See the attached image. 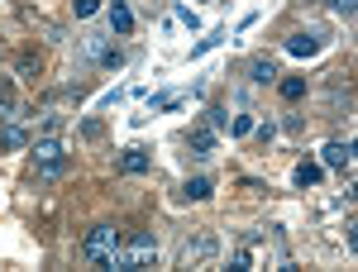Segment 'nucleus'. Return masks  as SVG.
<instances>
[{
	"mask_svg": "<svg viewBox=\"0 0 358 272\" xmlns=\"http://www.w3.org/2000/svg\"><path fill=\"white\" fill-rule=\"evenodd\" d=\"M210 249H215V239H210V234H201L196 244H186V258H205Z\"/></svg>",
	"mask_w": 358,
	"mask_h": 272,
	"instance_id": "nucleus-14",
	"label": "nucleus"
},
{
	"mask_svg": "<svg viewBox=\"0 0 358 272\" xmlns=\"http://www.w3.org/2000/svg\"><path fill=\"white\" fill-rule=\"evenodd\" d=\"M230 134H234V139L254 134V120H249V115H234V120H230Z\"/></svg>",
	"mask_w": 358,
	"mask_h": 272,
	"instance_id": "nucleus-16",
	"label": "nucleus"
},
{
	"mask_svg": "<svg viewBox=\"0 0 358 272\" xmlns=\"http://www.w3.org/2000/svg\"><path fill=\"white\" fill-rule=\"evenodd\" d=\"M330 5H335L339 14H354V10H358V0H330Z\"/></svg>",
	"mask_w": 358,
	"mask_h": 272,
	"instance_id": "nucleus-23",
	"label": "nucleus"
},
{
	"mask_svg": "<svg viewBox=\"0 0 358 272\" xmlns=\"http://www.w3.org/2000/svg\"><path fill=\"white\" fill-rule=\"evenodd\" d=\"M82 48H87L91 63H105V67H120V63H124V53L110 43V34H87V38H82Z\"/></svg>",
	"mask_w": 358,
	"mask_h": 272,
	"instance_id": "nucleus-4",
	"label": "nucleus"
},
{
	"mask_svg": "<svg viewBox=\"0 0 358 272\" xmlns=\"http://www.w3.org/2000/svg\"><path fill=\"white\" fill-rule=\"evenodd\" d=\"M220 38H225V34H220V29H215V34H210V38H201V43H196V48H191V58H201V53H210V48H215V43H220Z\"/></svg>",
	"mask_w": 358,
	"mask_h": 272,
	"instance_id": "nucleus-19",
	"label": "nucleus"
},
{
	"mask_svg": "<svg viewBox=\"0 0 358 272\" xmlns=\"http://www.w3.org/2000/svg\"><path fill=\"white\" fill-rule=\"evenodd\" d=\"M191 148L205 158V153H215V129H191Z\"/></svg>",
	"mask_w": 358,
	"mask_h": 272,
	"instance_id": "nucleus-12",
	"label": "nucleus"
},
{
	"mask_svg": "<svg viewBox=\"0 0 358 272\" xmlns=\"http://www.w3.org/2000/svg\"><path fill=\"white\" fill-rule=\"evenodd\" d=\"M277 91H282V100H301L306 95V82L301 77H287V82H277Z\"/></svg>",
	"mask_w": 358,
	"mask_h": 272,
	"instance_id": "nucleus-13",
	"label": "nucleus"
},
{
	"mask_svg": "<svg viewBox=\"0 0 358 272\" xmlns=\"http://www.w3.org/2000/svg\"><path fill=\"white\" fill-rule=\"evenodd\" d=\"M72 10H77V19H91L100 10V0H72Z\"/></svg>",
	"mask_w": 358,
	"mask_h": 272,
	"instance_id": "nucleus-18",
	"label": "nucleus"
},
{
	"mask_svg": "<svg viewBox=\"0 0 358 272\" xmlns=\"http://www.w3.org/2000/svg\"><path fill=\"white\" fill-rule=\"evenodd\" d=\"M287 53H291V58H311V53H320V34H291V38H287Z\"/></svg>",
	"mask_w": 358,
	"mask_h": 272,
	"instance_id": "nucleus-6",
	"label": "nucleus"
},
{
	"mask_svg": "<svg viewBox=\"0 0 358 272\" xmlns=\"http://www.w3.org/2000/svg\"><path fill=\"white\" fill-rule=\"evenodd\" d=\"M210 191H215V181H210V177H191L186 186H181V196H186V201H205Z\"/></svg>",
	"mask_w": 358,
	"mask_h": 272,
	"instance_id": "nucleus-10",
	"label": "nucleus"
},
{
	"mask_svg": "<svg viewBox=\"0 0 358 272\" xmlns=\"http://www.w3.org/2000/svg\"><path fill=\"white\" fill-rule=\"evenodd\" d=\"M120 244H124V234H120L115 225H91V229H87V239H82V253H87L96 268H105V258H110V253H115Z\"/></svg>",
	"mask_w": 358,
	"mask_h": 272,
	"instance_id": "nucleus-2",
	"label": "nucleus"
},
{
	"mask_svg": "<svg viewBox=\"0 0 358 272\" xmlns=\"http://www.w3.org/2000/svg\"><path fill=\"white\" fill-rule=\"evenodd\" d=\"M34 168H38V177H63L67 172V158H63V144L58 139H34Z\"/></svg>",
	"mask_w": 358,
	"mask_h": 272,
	"instance_id": "nucleus-3",
	"label": "nucleus"
},
{
	"mask_svg": "<svg viewBox=\"0 0 358 272\" xmlns=\"http://www.w3.org/2000/svg\"><path fill=\"white\" fill-rule=\"evenodd\" d=\"M230 268H234V272H249V268H254V258H249V253H244V249H239V253H234V263H230Z\"/></svg>",
	"mask_w": 358,
	"mask_h": 272,
	"instance_id": "nucleus-22",
	"label": "nucleus"
},
{
	"mask_svg": "<svg viewBox=\"0 0 358 272\" xmlns=\"http://www.w3.org/2000/svg\"><path fill=\"white\" fill-rule=\"evenodd\" d=\"M177 105H181L177 91H168V95H153V110H177Z\"/></svg>",
	"mask_w": 358,
	"mask_h": 272,
	"instance_id": "nucleus-17",
	"label": "nucleus"
},
{
	"mask_svg": "<svg viewBox=\"0 0 358 272\" xmlns=\"http://www.w3.org/2000/svg\"><path fill=\"white\" fill-rule=\"evenodd\" d=\"M10 95H14L10 82H0V120H19V115H14V105H10Z\"/></svg>",
	"mask_w": 358,
	"mask_h": 272,
	"instance_id": "nucleus-15",
	"label": "nucleus"
},
{
	"mask_svg": "<svg viewBox=\"0 0 358 272\" xmlns=\"http://www.w3.org/2000/svg\"><path fill=\"white\" fill-rule=\"evenodd\" d=\"M249 77H254L258 87H272V82H277V63H272V58H254V63H249Z\"/></svg>",
	"mask_w": 358,
	"mask_h": 272,
	"instance_id": "nucleus-9",
	"label": "nucleus"
},
{
	"mask_svg": "<svg viewBox=\"0 0 358 272\" xmlns=\"http://www.w3.org/2000/svg\"><path fill=\"white\" fill-rule=\"evenodd\" d=\"M120 172H129V177L148 172V153H144V148H124V153H120Z\"/></svg>",
	"mask_w": 358,
	"mask_h": 272,
	"instance_id": "nucleus-8",
	"label": "nucleus"
},
{
	"mask_svg": "<svg viewBox=\"0 0 358 272\" xmlns=\"http://www.w3.org/2000/svg\"><path fill=\"white\" fill-rule=\"evenodd\" d=\"M105 14H110V29H115V34H129V29H134V10H129L124 0H110Z\"/></svg>",
	"mask_w": 358,
	"mask_h": 272,
	"instance_id": "nucleus-7",
	"label": "nucleus"
},
{
	"mask_svg": "<svg viewBox=\"0 0 358 272\" xmlns=\"http://www.w3.org/2000/svg\"><path fill=\"white\" fill-rule=\"evenodd\" d=\"M0 144H10V148H14V144H24V129H19V124H10V129L0 134Z\"/></svg>",
	"mask_w": 358,
	"mask_h": 272,
	"instance_id": "nucleus-21",
	"label": "nucleus"
},
{
	"mask_svg": "<svg viewBox=\"0 0 358 272\" xmlns=\"http://www.w3.org/2000/svg\"><path fill=\"white\" fill-rule=\"evenodd\" d=\"M205 120H210V129H225V124H230V115H225L220 105H210V110H205Z\"/></svg>",
	"mask_w": 358,
	"mask_h": 272,
	"instance_id": "nucleus-20",
	"label": "nucleus"
},
{
	"mask_svg": "<svg viewBox=\"0 0 358 272\" xmlns=\"http://www.w3.org/2000/svg\"><path fill=\"white\" fill-rule=\"evenodd\" d=\"M158 263V239L153 234H134L124 249H115L110 258H105V272H144Z\"/></svg>",
	"mask_w": 358,
	"mask_h": 272,
	"instance_id": "nucleus-1",
	"label": "nucleus"
},
{
	"mask_svg": "<svg viewBox=\"0 0 358 272\" xmlns=\"http://www.w3.org/2000/svg\"><path fill=\"white\" fill-rule=\"evenodd\" d=\"M291 181H296V186H315V181H320V163H296Z\"/></svg>",
	"mask_w": 358,
	"mask_h": 272,
	"instance_id": "nucleus-11",
	"label": "nucleus"
},
{
	"mask_svg": "<svg viewBox=\"0 0 358 272\" xmlns=\"http://www.w3.org/2000/svg\"><path fill=\"white\" fill-rule=\"evenodd\" d=\"M320 163H325V168H349V163H354V144H349V139H344V144H325Z\"/></svg>",
	"mask_w": 358,
	"mask_h": 272,
	"instance_id": "nucleus-5",
	"label": "nucleus"
}]
</instances>
